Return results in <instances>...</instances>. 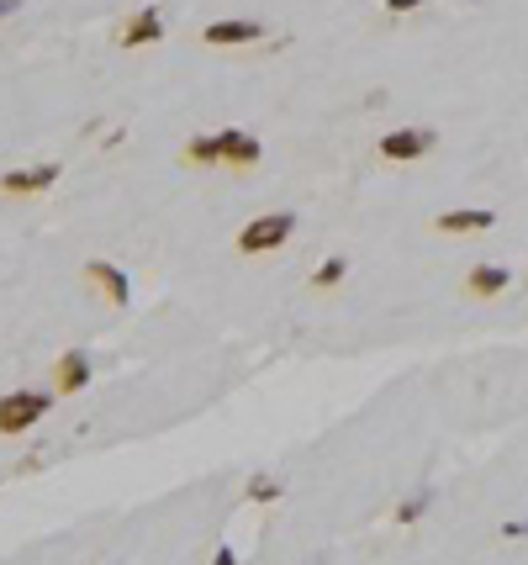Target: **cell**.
<instances>
[{
	"label": "cell",
	"mask_w": 528,
	"mask_h": 565,
	"mask_svg": "<svg viewBox=\"0 0 528 565\" xmlns=\"http://www.w3.org/2000/svg\"><path fill=\"white\" fill-rule=\"evenodd\" d=\"M48 407H53L48 391H6V397H0V433L16 439V433H27L32 423H43Z\"/></svg>",
	"instance_id": "7a4b0ae2"
},
{
	"label": "cell",
	"mask_w": 528,
	"mask_h": 565,
	"mask_svg": "<svg viewBox=\"0 0 528 565\" xmlns=\"http://www.w3.org/2000/svg\"><path fill=\"white\" fill-rule=\"evenodd\" d=\"M212 138H217V164H233V169H254V164L264 159L259 138H254V133H243V127H222V133H212Z\"/></svg>",
	"instance_id": "277c9868"
},
{
	"label": "cell",
	"mask_w": 528,
	"mask_h": 565,
	"mask_svg": "<svg viewBox=\"0 0 528 565\" xmlns=\"http://www.w3.org/2000/svg\"><path fill=\"white\" fill-rule=\"evenodd\" d=\"M59 185V164H32V169H6L0 175V191L6 196H43Z\"/></svg>",
	"instance_id": "5b68a950"
},
{
	"label": "cell",
	"mask_w": 528,
	"mask_h": 565,
	"mask_svg": "<svg viewBox=\"0 0 528 565\" xmlns=\"http://www.w3.org/2000/svg\"><path fill=\"white\" fill-rule=\"evenodd\" d=\"M344 275H349V259H344V254H333V259H323V270L312 275V291H333Z\"/></svg>",
	"instance_id": "7c38bea8"
},
{
	"label": "cell",
	"mask_w": 528,
	"mask_h": 565,
	"mask_svg": "<svg viewBox=\"0 0 528 565\" xmlns=\"http://www.w3.org/2000/svg\"><path fill=\"white\" fill-rule=\"evenodd\" d=\"M423 507H428V497H412V502H402V507H396V523H412V518H423Z\"/></svg>",
	"instance_id": "9a60e30c"
},
{
	"label": "cell",
	"mask_w": 528,
	"mask_h": 565,
	"mask_svg": "<svg viewBox=\"0 0 528 565\" xmlns=\"http://www.w3.org/2000/svg\"><path fill=\"white\" fill-rule=\"evenodd\" d=\"M164 37V11L159 6H143V11H132L122 32H117V43L122 48H148V43H159Z\"/></svg>",
	"instance_id": "8992f818"
},
{
	"label": "cell",
	"mask_w": 528,
	"mask_h": 565,
	"mask_svg": "<svg viewBox=\"0 0 528 565\" xmlns=\"http://www.w3.org/2000/svg\"><path fill=\"white\" fill-rule=\"evenodd\" d=\"M212 565H238V560H233V550H217V560H212Z\"/></svg>",
	"instance_id": "ac0fdd59"
},
{
	"label": "cell",
	"mask_w": 528,
	"mask_h": 565,
	"mask_svg": "<svg viewBox=\"0 0 528 565\" xmlns=\"http://www.w3.org/2000/svg\"><path fill=\"white\" fill-rule=\"evenodd\" d=\"M264 27L259 22H212L201 32V43L206 48H238V43H259Z\"/></svg>",
	"instance_id": "9c48e42d"
},
{
	"label": "cell",
	"mask_w": 528,
	"mask_h": 565,
	"mask_svg": "<svg viewBox=\"0 0 528 565\" xmlns=\"http://www.w3.org/2000/svg\"><path fill=\"white\" fill-rule=\"evenodd\" d=\"M433 148H439V133H433V127H396V133L381 138V159H391V164H412V159L433 154Z\"/></svg>",
	"instance_id": "3957f363"
},
{
	"label": "cell",
	"mask_w": 528,
	"mask_h": 565,
	"mask_svg": "<svg viewBox=\"0 0 528 565\" xmlns=\"http://www.w3.org/2000/svg\"><path fill=\"white\" fill-rule=\"evenodd\" d=\"M53 386H59L64 397L85 391V386H90V354H85V349H64L59 365H53Z\"/></svg>",
	"instance_id": "52a82bcc"
},
{
	"label": "cell",
	"mask_w": 528,
	"mask_h": 565,
	"mask_svg": "<svg viewBox=\"0 0 528 565\" xmlns=\"http://www.w3.org/2000/svg\"><path fill=\"white\" fill-rule=\"evenodd\" d=\"M185 164L212 169V164H217V138H191V143H185Z\"/></svg>",
	"instance_id": "4fadbf2b"
},
{
	"label": "cell",
	"mask_w": 528,
	"mask_h": 565,
	"mask_svg": "<svg viewBox=\"0 0 528 565\" xmlns=\"http://www.w3.org/2000/svg\"><path fill=\"white\" fill-rule=\"evenodd\" d=\"M280 497V481L275 476H254L249 481V502H275Z\"/></svg>",
	"instance_id": "5bb4252c"
},
{
	"label": "cell",
	"mask_w": 528,
	"mask_h": 565,
	"mask_svg": "<svg viewBox=\"0 0 528 565\" xmlns=\"http://www.w3.org/2000/svg\"><path fill=\"white\" fill-rule=\"evenodd\" d=\"M85 280H90V286H101V291H106V301H111V307H127V301H132L127 275H122L117 265H106V259H90V265H85Z\"/></svg>",
	"instance_id": "ba28073f"
},
{
	"label": "cell",
	"mask_w": 528,
	"mask_h": 565,
	"mask_svg": "<svg viewBox=\"0 0 528 565\" xmlns=\"http://www.w3.org/2000/svg\"><path fill=\"white\" fill-rule=\"evenodd\" d=\"M296 233V212H264V217H254L249 228L238 233V254H275L280 243H286Z\"/></svg>",
	"instance_id": "6da1fadb"
},
{
	"label": "cell",
	"mask_w": 528,
	"mask_h": 565,
	"mask_svg": "<svg viewBox=\"0 0 528 565\" xmlns=\"http://www.w3.org/2000/svg\"><path fill=\"white\" fill-rule=\"evenodd\" d=\"M492 222H497V212H470V206H460V212L433 217V233H486Z\"/></svg>",
	"instance_id": "30bf717a"
},
{
	"label": "cell",
	"mask_w": 528,
	"mask_h": 565,
	"mask_svg": "<svg viewBox=\"0 0 528 565\" xmlns=\"http://www.w3.org/2000/svg\"><path fill=\"white\" fill-rule=\"evenodd\" d=\"M418 6H428V0H386V11H396V16H402V11H418Z\"/></svg>",
	"instance_id": "2e32d148"
},
{
	"label": "cell",
	"mask_w": 528,
	"mask_h": 565,
	"mask_svg": "<svg viewBox=\"0 0 528 565\" xmlns=\"http://www.w3.org/2000/svg\"><path fill=\"white\" fill-rule=\"evenodd\" d=\"M507 286H513V270H502V265H476L465 275V291L470 296H502Z\"/></svg>",
	"instance_id": "8fae6325"
},
{
	"label": "cell",
	"mask_w": 528,
	"mask_h": 565,
	"mask_svg": "<svg viewBox=\"0 0 528 565\" xmlns=\"http://www.w3.org/2000/svg\"><path fill=\"white\" fill-rule=\"evenodd\" d=\"M11 11H22V0H0V16H11Z\"/></svg>",
	"instance_id": "e0dca14e"
}]
</instances>
